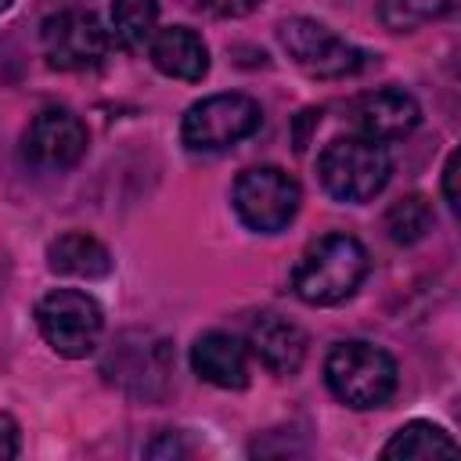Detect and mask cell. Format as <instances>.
Instances as JSON below:
<instances>
[{"label": "cell", "mask_w": 461, "mask_h": 461, "mask_svg": "<svg viewBox=\"0 0 461 461\" xmlns=\"http://www.w3.org/2000/svg\"><path fill=\"white\" fill-rule=\"evenodd\" d=\"M11 4H14V0H0V14H4V11L11 7Z\"/></svg>", "instance_id": "7402d4cb"}, {"label": "cell", "mask_w": 461, "mask_h": 461, "mask_svg": "<svg viewBox=\"0 0 461 461\" xmlns=\"http://www.w3.org/2000/svg\"><path fill=\"white\" fill-rule=\"evenodd\" d=\"M263 0H198V7H205L216 18H245L259 7Z\"/></svg>", "instance_id": "d6986e66"}, {"label": "cell", "mask_w": 461, "mask_h": 461, "mask_svg": "<svg viewBox=\"0 0 461 461\" xmlns=\"http://www.w3.org/2000/svg\"><path fill=\"white\" fill-rule=\"evenodd\" d=\"M148 54H151V65L169 76V79H184V83H198L205 79L209 72V47L205 40L187 29V25H169V29H158L148 43Z\"/></svg>", "instance_id": "4fadbf2b"}, {"label": "cell", "mask_w": 461, "mask_h": 461, "mask_svg": "<svg viewBox=\"0 0 461 461\" xmlns=\"http://www.w3.org/2000/svg\"><path fill=\"white\" fill-rule=\"evenodd\" d=\"M36 324H40L43 342L58 357L79 360V357L94 353V346L104 331V313L90 292L54 288L36 303Z\"/></svg>", "instance_id": "8992f818"}, {"label": "cell", "mask_w": 461, "mask_h": 461, "mask_svg": "<svg viewBox=\"0 0 461 461\" xmlns=\"http://www.w3.org/2000/svg\"><path fill=\"white\" fill-rule=\"evenodd\" d=\"M439 454L454 457L457 454V439L443 425L421 421V418L400 425L389 436V443L382 447V457H389V461H429V457H439Z\"/></svg>", "instance_id": "9a60e30c"}, {"label": "cell", "mask_w": 461, "mask_h": 461, "mask_svg": "<svg viewBox=\"0 0 461 461\" xmlns=\"http://www.w3.org/2000/svg\"><path fill=\"white\" fill-rule=\"evenodd\" d=\"M263 122V108L249 94H209L194 101L180 119V140L187 151H227L252 137Z\"/></svg>", "instance_id": "277c9868"}, {"label": "cell", "mask_w": 461, "mask_h": 461, "mask_svg": "<svg viewBox=\"0 0 461 461\" xmlns=\"http://www.w3.org/2000/svg\"><path fill=\"white\" fill-rule=\"evenodd\" d=\"M457 7V0H378V22L389 32H414L418 25L443 18Z\"/></svg>", "instance_id": "ac0fdd59"}, {"label": "cell", "mask_w": 461, "mask_h": 461, "mask_svg": "<svg viewBox=\"0 0 461 461\" xmlns=\"http://www.w3.org/2000/svg\"><path fill=\"white\" fill-rule=\"evenodd\" d=\"M349 122H353V130L360 137H371V140L385 144V140L407 137L421 122V108H418V101L407 90L378 86V90L360 94L349 104Z\"/></svg>", "instance_id": "30bf717a"}, {"label": "cell", "mask_w": 461, "mask_h": 461, "mask_svg": "<svg viewBox=\"0 0 461 461\" xmlns=\"http://www.w3.org/2000/svg\"><path fill=\"white\" fill-rule=\"evenodd\" d=\"M230 202H234L238 220L249 230L277 234L295 220L299 202H303V187L281 166H252V169L238 173Z\"/></svg>", "instance_id": "5b68a950"}, {"label": "cell", "mask_w": 461, "mask_h": 461, "mask_svg": "<svg viewBox=\"0 0 461 461\" xmlns=\"http://www.w3.org/2000/svg\"><path fill=\"white\" fill-rule=\"evenodd\" d=\"M86 126L68 108H40L22 133V158L36 169H72L86 155Z\"/></svg>", "instance_id": "9c48e42d"}, {"label": "cell", "mask_w": 461, "mask_h": 461, "mask_svg": "<svg viewBox=\"0 0 461 461\" xmlns=\"http://www.w3.org/2000/svg\"><path fill=\"white\" fill-rule=\"evenodd\" d=\"M18 450H22V429H18V421L11 414L0 411V461L18 457Z\"/></svg>", "instance_id": "ffe728a7"}, {"label": "cell", "mask_w": 461, "mask_h": 461, "mask_svg": "<svg viewBox=\"0 0 461 461\" xmlns=\"http://www.w3.org/2000/svg\"><path fill=\"white\" fill-rule=\"evenodd\" d=\"M47 267L54 274H65V277L97 281V277L112 274V256L97 238H90L83 230H68L47 245Z\"/></svg>", "instance_id": "5bb4252c"}, {"label": "cell", "mask_w": 461, "mask_h": 461, "mask_svg": "<svg viewBox=\"0 0 461 461\" xmlns=\"http://www.w3.org/2000/svg\"><path fill=\"white\" fill-rule=\"evenodd\" d=\"M367 267V249L353 234H324L303 249L292 270V292L310 306H335L360 288Z\"/></svg>", "instance_id": "6da1fadb"}, {"label": "cell", "mask_w": 461, "mask_h": 461, "mask_svg": "<svg viewBox=\"0 0 461 461\" xmlns=\"http://www.w3.org/2000/svg\"><path fill=\"white\" fill-rule=\"evenodd\" d=\"M277 43L306 76L317 79H346L367 65V54L360 47H353L317 18H285L277 25Z\"/></svg>", "instance_id": "52a82bcc"}, {"label": "cell", "mask_w": 461, "mask_h": 461, "mask_svg": "<svg viewBox=\"0 0 461 461\" xmlns=\"http://www.w3.org/2000/svg\"><path fill=\"white\" fill-rule=\"evenodd\" d=\"M393 162L385 144L349 133V137H335L324 144V151L317 155V176L321 187L335 198V202H371L385 184H389Z\"/></svg>", "instance_id": "3957f363"}, {"label": "cell", "mask_w": 461, "mask_h": 461, "mask_svg": "<svg viewBox=\"0 0 461 461\" xmlns=\"http://www.w3.org/2000/svg\"><path fill=\"white\" fill-rule=\"evenodd\" d=\"M432 202L425 194H400L389 209H385V234L396 245H414L432 230Z\"/></svg>", "instance_id": "e0dca14e"}, {"label": "cell", "mask_w": 461, "mask_h": 461, "mask_svg": "<svg viewBox=\"0 0 461 461\" xmlns=\"http://www.w3.org/2000/svg\"><path fill=\"white\" fill-rule=\"evenodd\" d=\"M454 180H457V151H450V158L443 166V198H447L450 209H457V187H454Z\"/></svg>", "instance_id": "44dd1931"}, {"label": "cell", "mask_w": 461, "mask_h": 461, "mask_svg": "<svg viewBox=\"0 0 461 461\" xmlns=\"http://www.w3.org/2000/svg\"><path fill=\"white\" fill-rule=\"evenodd\" d=\"M158 25V0H115L108 11V36L122 50H140L151 43Z\"/></svg>", "instance_id": "2e32d148"}, {"label": "cell", "mask_w": 461, "mask_h": 461, "mask_svg": "<svg viewBox=\"0 0 461 461\" xmlns=\"http://www.w3.org/2000/svg\"><path fill=\"white\" fill-rule=\"evenodd\" d=\"M108 29L90 11H58L40 25V47L50 68L58 72H86L97 68L108 54Z\"/></svg>", "instance_id": "ba28073f"}, {"label": "cell", "mask_w": 461, "mask_h": 461, "mask_svg": "<svg viewBox=\"0 0 461 461\" xmlns=\"http://www.w3.org/2000/svg\"><path fill=\"white\" fill-rule=\"evenodd\" d=\"M324 382L335 393V400H342L346 407L375 411L393 400L400 371H396V360L382 346L349 339V342L331 346L324 360Z\"/></svg>", "instance_id": "7a4b0ae2"}, {"label": "cell", "mask_w": 461, "mask_h": 461, "mask_svg": "<svg viewBox=\"0 0 461 461\" xmlns=\"http://www.w3.org/2000/svg\"><path fill=\"white\" fill-rule=\"evenodd\" d=\"M191 371L216 389L249 385V346L230 331H202L191 346Z\"/></svg>", "instance_id": "7c38bea8"}, {"label": "cell", "mask_w": 461, "mask_h": 461, "mask_svg": "<svg viewBox=\"0 0 461 461\" xmlns=\"http://www.w3.org/2000/svg\"><path fill=\"white\" fill-rule=\"evenodd\" d=\"M249 357H256L270 375L285 378V375H295L306 360V331L281 317V313H259L252 317L249 324Z\"/></svg>", "instance_id": "8fae6325"}]
</instances>
